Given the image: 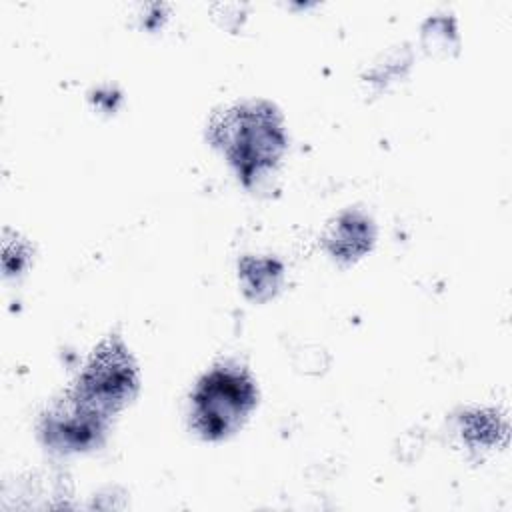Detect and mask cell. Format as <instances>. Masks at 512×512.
<instances>
[{
	"instance_id": "5b68a950",
	"label": "cell",
	"mask_w": 512,
	"mask_h": 512,
	"mask_svg": "<svg viewBox=\"0 0 512 512\" xmlns=\"http://www.w3.org/2000/svg\"><path fill=\"white\" fill-rule=\"evenodd\" d=\"M372 238H374V232H372L370 220L360 214L348 212L338 220V224L330 232L328 246L336 258L352 260L370 248Z\"/></svg>"
},
{
	"instance_id": "277c9868",
	"label": "cell",
	"mask_w": 512,
	"mask_h": 512,
	"mask_svg": "<svg viewBox=\"0 0 512 512\" xmlns=\"http://www.w3.org/2000/svg\"><path fill=\"white\" fill-rule=\"evenodd\" d=\"M108 420L68 392L42 416L40 436L46 446L60 452L88 450L100 444Z\"/></svg>"
},
{
	"instance_id": "8992f818",
	"label": "cell",
	"mask_w": 512,
	"mask_h": 512,
	"mask_svg": "<svg viewBox=\"0 0 512 512\" xmlns=\"http://www.w3.org/2000/svg\"><path fill=\"white\" fill-rule=\"evenodd\" d=\"M282 266L270 258H244L240 262V278L244 290L254 300L270 298L280 282Z\"/></svg>"
},
{
	"instance_id": "7a4b0ae2",
	"label": "cell",
	"mask_w": 512,
	"mask_h": 512,
	"mask_svg": "<svg viewBox=\"0 0 512 512\" xmlns=\"http://www.w3.org/2000/svg\"><path fill=\"white\" fill-rule=\"evenodd\" d=\"M256 384L238 366H216L204 374L192 394V426L206 440L236 432L256 406Z\"/></svg>"
},
{
	"instance_id": "3957f363",
	"label": "cell",
	"mask_w": 512,
	"mask_h": 512,
	"mask_svg": "<svg viewBox=\"0 0 512 512\" xmlns=\"http://www.w3.org/2000/svg\"><path fill=\"white\" fill-rule=\"evenodd\" d=\"M138 390V370L124 342L112 334L94 352L70 390L82 404L110 418Z\"/></svg>"
},
{
	"instance_id": "6da1fadb",
	"label": "cell",
	"mask_w": 512,
	"mask_h": 512,
	"mask_svg": "<svg viewBox=\"0 0 512 512\" xmlns=\"http://www.w3.org/2000/svg\"><path fill=\"white\" fill-rule=\"evenodd\" d=\"M208 132L246 186L270 172L286 148L282 116L262 100L228 108L212 120Z\"/></svg>"
}]
</instances>
